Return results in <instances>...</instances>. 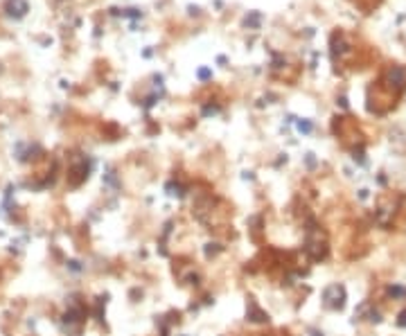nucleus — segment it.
<instances>
[{"mask_svg": "<svg viewBox=\"0 0 406 336\" xmlns=\"http://www.w3.org/2000/svg\"><path fill=\"white\" fill-rule=\"evenodd\" d=\"M305 251L307 255L312 257V260H325V255H327V239L325 235L321 232V228L312 226V228H307V242H305Z\"/></svg>", "mask_w": 406, "mask_h": 336, "instance_id": "1", "label": "nucleus"}, {"mask_svg": "<svg viewBox=\"0 0 406 336\" xmlns=\"http://www.w3.org/2000/svg\"><path fill=\"white\" fill-rule=\"evenodd\" d=\"M323 302H325V307H330V309H341L343 302H345V289L339 287V284L327 287L323 294Z\"/></svg>", "mask_w": 406, "mask_h": 336, "instance_id": "2", "label": "nucleus"}, {"mask_svg": "<svg viewBox=\"0 0 406 336\" xmlns=\"http://www.w3.org/2000/svg\"><path fill=\"white\" fill-rule=\"evenodd\" d=\"M400 325H406V312L400 316Z\"/></svg>", "mask_w": 406, "mask_h": 336, "instance_id": "3", "label": "nucleus"}]
</instances>
